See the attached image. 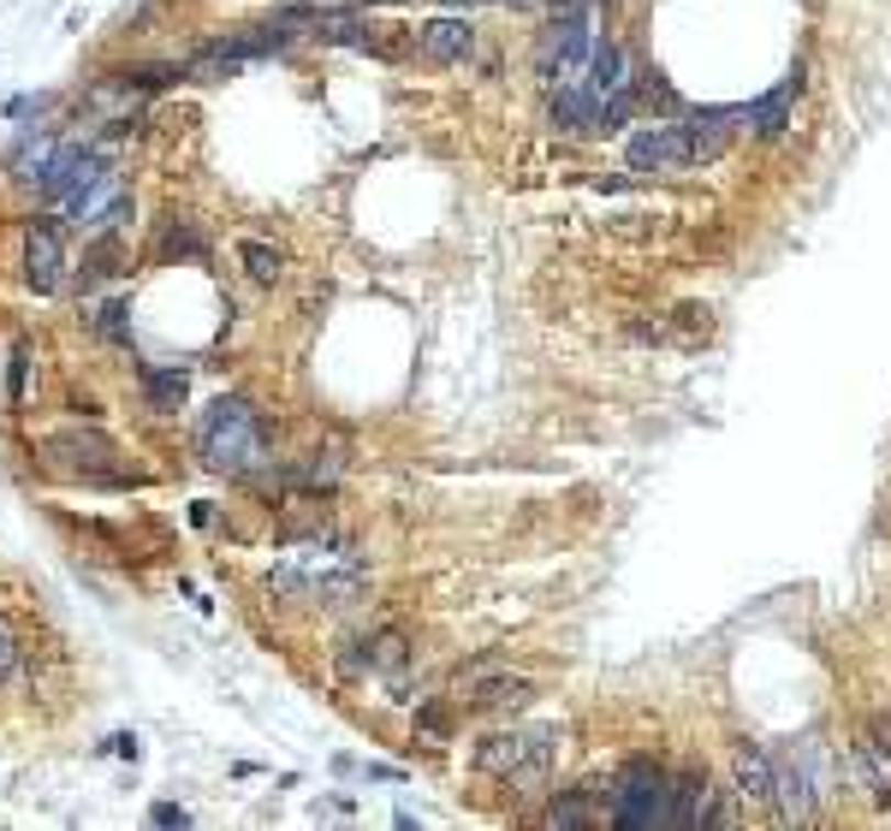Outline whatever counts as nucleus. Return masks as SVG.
<instances>
[{"instance_id":"obj_26","label":"nucleus","mask_w":891,"mask_h":831,"mask_svg":"<svg viewBox=\"0 0 891 831\" xmlns=\"http://www.w3.org/2000/svg\"><path fill=\"white\" fill-rule=\"evenodd\" d=\"M350 7H392V0H350Z\"/></svg>"},{"instance_id":"obj_21","label":"nucleus","mask_w":891,"mask_h":831,"mask_svg":"<svg viewBox=\"0 0 891 831\" xmlns=\"http://www.w3.org/2000/svg\"><path fill=\"white\" fill-rule=\"evenodd\" d=\"M12 665H19V636H12V624L0 618V683L12 677Z\"/></svg>"},{"instance_id":"obj_25","label":"nucleus","mask_w":891,"mask_h":831,"mask_svg":"<svg viewBox=\"0 0 891 831\" xmlns=\"http://www.w3.org/2000/svg\"><path fill=\"white\" fill-rule=\"evenodd\" d=\"M36 108H42V96H19L7 113H12V120H24V113H36Z\"/></svg>"},{"instance_id":"obj_24","label":"nucleus","mask_w":891,"mask_h":831,"mask_svg":"<svg viewBox=\"0 0 891 831\" xmlns=\"http://www.w3.org/2000/svg\"><path fill=\"white\" fill-rule=\"evenodd\" d=\"M108 754H120V761H137V737H131V731L108 737Z\"/></svg>"},{"instance_id":"obj_8","label":"nucleus","mask_w":891,"mask_h":831,"mask_svg":"<svg viewBox=\"0 0 891 831\" xmlns=\"http://www.w3.org/2000/svg\"><path fill=\"white\" fill-rule=\"evenodd\" d=\"M631 167L636 172H683L695 167V143H690V125H648L631 137Z\"/></svg>"},{"instance_id":"obj_11","label":"nucleus","mask_w":891,"mask_h":831,"mask_svg":"<svg viewBox=\"0 0 891 831\" xmlns=\"http://www.w3.org/2000/svg\"><path fill=\"white\" fill-rule=\"evenodd\" d=\"M470 48H476V31L458 12H441V19L416 24V54L428 66H458V60H470Z\"/></svg>"},{"instance_id":"obj_10","label":"nucleus","mask_w":891,"mask_h":831,"mask_svg":"<svg viewBox=\"0 0 891 831\" xmlns=\"http://www.w3.org/2000/svg\"><path fill=\"white\" fill-rule=\"evenodd\" d=\"M60 273H66V238L54 221H31L24 226V285L31 291H60Z\"/></svg>"},{"instance_id":"obj_27","label":"nucleus","mask_w":891,"mask_h":831,"mask_svg":"<svg viewBox=\"0 0 891 831\" xmlns=\"http://www.w3.org/2000/svg\"><path fill=\"white\" fill-rule=\"evenodd\" d=\"M446 7H481V0H446Z\"/></svg>"},{"instance_id":"obj_19","label":"nucleus","mask_w":891,"mask_h":831,"mask_svg":"<svg viewBox=\"0 0 891 831\" xmlns=\"http://www.w3.org/2000/svg\"><path fill=\"white\" fill-rule=\"evenodd\" d=\"M24 386H31V345H12V404H24Z\"/></svg>"},{"instance_id":"obj_17","label":"nucleus","mask_w":891,"mask_h":831,"mask_svg":"<svg viewBox=\"0 0 891 831\" xmlns=\"http://www.w3.org/2000/svg\"><path fill=\"white\" fill-rule=\"evenodd\" d=\"M238 261L250 268V280H261V285L280 280V268H286V256L274 250V244H261V238H244V244H238Z\"/></svg>"},{"instance_id":"obj_5","label":"nucleus","mask_w":891,"mask_h":831,"mask_svg":"<svg viewBox=\"0 0 891 831\" xmlns=\"http://www.w3.org/2000/svg\"><path fill=\"white\" fill-rule=\"evenodd\" d=\"M606 820L624 831L671 826V772H660L654 761H631L606 790Z\"/></svg>"},{"instance_id":"obj_28","label":"nucleus","mask_w":891,"mask_h":831,"mask_svg":"<svg viewBox=\"0 0 891 831\" xmlns=\"http://www.w3.org/2000/svg\"><path fill=\"white\" fill-rule=\"evenodd\" d=\"M505 7H535V0H505Z\"/></svg>"},{"instance_id":"obj_14","label":"nucleus","mask_w":891,"mask_h":831,"mask_svg":"<svg viewBox=\"0 0 891 831\" xmlns=\"http://www.w3.org/2000/svg\"><path fill=\"white\" fill-rule=\"evenodd\" d=\"M737 796L755 801V808H772V754L737 749Z\"/></svg>"},{"instance_id":"obj_18","label":"nucleus","mask_w":891,"mask_h":831,"mask_svg":"<svg viewBox=\"0 0 891 831\" xmlns=\"http://www.w3.org/2000/svg\"><path fill=\"white\" fill-rule=\"evenodd\" d=\"M594 813L582 808V796H565V801H553L547 808V826H589Z\"/></svg>"},{"instance_id":"obj_3","label":"nucleus","mask_w":891,"mask_h":831,"mask_svg":"<svg viewBox=\"0 0 891 831\" xmlns=\"http://www.w3.org/2000/svg\"><path fill=\"white\" fill-rule=\"evenodd\" d=\"M594 42H601V0H553V19L542 31V48H535V66H542L547 90L577 83L589 71Z\"/></svg>"},{"instance_id":"obj_7","label":"nucleus","mask_w":891,"mask_h":831,"mask_svg":"<svg viewBox=\"0 0 891 831\" xmlns=\"http://www.w3.org/2000/svg\"><path fill=\"white\" fill-rule=\"evenodd\" d=\"M814 772H809V749H784L772 754V813H779L784 826H809L814 820Z\"/></svg>"},{"instance_id":"obj_23","label":"nucleus","mask_w":891,"mask_h":831,"mask_svg":"<svg viewBox=\"0 0 891 831\" xmlns=\"http://www.w3.org/2000/svg\"><path fill=\"white\" fill-rule=\"evenodd\" d=\"M873 754H880V761H891V712H880V719H873V742H868Z\"/></svg>"},{"instance_id":"obj_22","label":"nucleus","mask_w":891,"mask_h":831,"mask_svg":"<svg viewBox=\"0 0 891 831\" xmlns=\"http://www.w3.org/2000/svg\"><path fill=\"white\" fill-rule=\"evenodd\" d=\"M149 826H191V813H185L179 801H155V808H149Z\"/></svg>"},{"instance_id":"obj_9","label":"nucleus","mask_w":891,"mask_h":831,"mask_svg":"<svg viewBox=\"0 0 891 831\" xmlns=\"http://www.w3.org/2000/svg\"><path fill=\"white\" fill-rule=\"evenodd\" d=\"M458 701L470 712H517L535 701V683L530 677H511V672H488L476 665L470 677H458Z\"/></svg>"},{"instance_id":"obj_16","label":"nucleus","mask_w":891,"mask_h":831,"mask_svg":"<svg viewBox=\"0 0 891 831\" xmlns=\"http://www.w3.org/2000/svg\"><path fill=\"white\" fill-rule=\"evenodd\" d=\"M363 648H369V672H381V677H399L404 660H411V648H404L399 630H381L375 641H363Z\"/></svg>"},{"instance_id":"obj_4","label":"nucleus","mask_w":891,"mask_h":831,"mask_svg":"<svg viewBox=\"0 0 891 831\" xmlns=\"http://www.w3.org/2000/svg\"><path fill=\"white\" fill-rule=\"evenodd\" d=\"M559 742H565L559 725L500 731V737L476 742V766L488 772V778H505V784H547L553 761H559Z\"/></svg>"},{"instance_id":"obj_2","label":"nucleus","mask_w":891,"mask_h":831,"mask_svg":"<svg viewBox=\"0 0 891 831\" xmlns=\"http://www.w3.org/2000/svg\"><path fill=\"white\" fill-rule=\"evenodd\" d=\"M197 451L209 470H226V475H256L268 463V428H261L256 404L250 398H214L197 422Z\"/></svg>"},{"instance_id":"obj_1","label":"nucleus","mask_w":891,"mask_h":831,"mask_svg":"<svg viewBox=\"0 0 891 831\" xmlns=\"http://www.w3.org/2000/svg\"><path fill=\"white\" fill-rule=\"evenodd\" d=\"M261 582H268V594H280L291 606H350L369 588V571L350 552H327L315 541V547H291Z\"/></svg>"},{"instance_id":"obj_12","label":"nucleus","mask_w":891,"mask_h":831,"mask_svg":"<svg viewBox=\"0 0 891 831\" xmlns=\"http://www.w3.org/2000/svg\"><path fill=\"white\" fill-rule=\"evenodd\" d=\"M54 458H66V470H90V475H108V458H113V440H101V434H54L48 440Z\"/></svg>"},{"instance_id":"obj_6","label":"nucleus","mask_w":891,"mask_h":831,"mask_svg":"<svg viewBox=\"0 0 891 831\" xmlns=\"http://www.w3.org/2000/svg\"><path fill=\"white\" fill-rule=\"evenodd\" d=\"M71 202V221H78L83 232H120L131 221V196H125V179L101 160V167L90 172V179L78 184V191L66 196Z\"/></svg>"},{"instance_id":"obj_20","label":"nucleus","mask_w":891,"mask_h":831,"mask_svg":"<svg viewBox=\"0 0 891 831\" xmlns=\"http://www.w3.org/2000/svg\"><path fill=\"white\" fill-rule=\"evenodd\" d=\"M96 327L108 333V339H125V303H120V297L101 303V310H96Z\"/></svg>"},{"instance_id":"obj_13","label":"nucleus","mask_w":891,"mask_h":831,"mask_svg":"<svg viewBox=\"0 0 891 831\" xmlns=\"http://www.w3.org/2000/svg\"><path fill=\"white\" fill-rule=\"evenodd\" d=\"M791 101H797V78H784L779 90H767L761 101L743 108V125H749L755 137H779V131L791 125Z\"/></svg>"},{"instance_id":"obj_15","label":"nucleus","mask_w":891,"mask_h":831,"mask_svg":"<svg viewBox=\"0 0 891 831\" xmlns=\"http://www.w3.org/2000/svg\"><path fill=\"white\" fill-rule=\"evenodd\" d=\"M185 369H143V392H149V404L155 411H179L185 404Z\"/></svg>"}]
</instances>
